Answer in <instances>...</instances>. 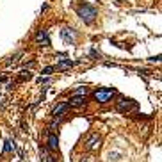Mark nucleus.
Wrapping results in <instances>:
<instances>
[{
	"label": "nucleus",
	"mask_w": 162,
	"mask_h": 162,
	"mask_svg": "<svg viewBox=\"0 0 162 162\" xmlns=\"http://www.w3.org/2000/svg\"><path fill=\"white\" fill-rule=\"evenodd\" d=\"M77 14L80 16V20L84 23H91L96 18L98 11H96V7L91 6V4H82V6L77 7Z\"/></svg>",
	"instance_id": "nucleus-1"
},
{
	"label": "nucleus",
	"mask_w": 162,
	"mask_h": 162,
	"mask_svg": "<svg viewBox=\"0 0 162 162\" xmlns=\"http://www.w3.org/2000/svg\"><path fill=\"white\" fill-rule=\"evenodd\" d=\"M114 95H116V91L114 89H111V87H102V89L95 91V95L93 96H95V100L98 102V103H107Z\"/></svg>",
	"instance_id": "nucleus-2"
},
{
	"label": "nucleus",
	"mask_w": 162,
	"mask_h": 162,
	"mask_svg": "<svg viewBox=\"0 0 162 162\" xmlns=\"http://www.w3.org/2000/svg\"><path fill=\"white\" fill-rule=\"evenodd\" d=\"M61 38L66 45H75V39H77V32L70 27H64L61 30Z\"/></svg>",
	"instance_id": "nucleus-3"
},
{
	"label": "nucleus",
	"mask_w": 162,
	"mask_h": 162,
	"mask_svg": "<svg viewBox=\"0 0 162 162\" xmlns=\"http://www.w3.org/2000/svg\"><path fill=\"white\" fill-rule=\"evenodd\" d=\"M100 135L98 134H91L89 137H87V141H86V150H89V151H93V150H98V146H100Z\"/></svg>",
	"instance_id": "nucleus-4"
},
{
	"label": "nucleus",
	"mask_w": 162,
	"mask_h": 162,
	"mask_svg": "<svg viewBox=\"0 0 162 162\" xmlns=\"http://www.w3.org/2000/svg\"><path fill=\"white\" fill-rule=\"evenodd\" d=\"M36 43H39V45H50V38H48V34H46V30H38V34H36Z\"/></svg>",
	"instance_id": "nucleus-5"
},
{
	"label": "nucleus",
	"mask_w": 162,
	"mask_h": 162,
	"mask_svg": "<svg viewBox=\"0 0 162 162\" xmlns=\"http://www.w3.org/2000/svg\"><path fill=\"white\" fill-rule=\"evenodd\" d=\"M130 107H135V102L134 100H127V98H121V100L118 102V109L121 112H127Z\"/></svg>",
	"instance_id": "nucleus-6"
},
{
	"label": "nucleus",
	"mask_w": 162,
	"mask_h": 162,
	"mask_svg": "<svg viewBox=\"0 0 162 162\" xmlns=\"http://www.w3.org/2000/svg\"><path fill=\"white\" fill-rule=\"evenodd\" d=\"M86 103V96H73L71 100H70V103L68 105H71V107H80V105H84Z\"/></svg>",
	"instance_id": "nucleus-7"
},
{
	"label": "nucleus",
	"mask_w": 162,
	"mask_h": 162,
	"mask_svg": "<svg viewBox=\"0 0 162 162\" xmlns=\"http://www.w3.org/2000/svg\"><path fill=\"white\" fill-rule=\"evenodd\" d=\"M66 109H68V103H66V102H61V103L54 109V116L61 118V114H64V112H66Z\"/></svg>",
	"instance_id": "nucleus-8"
},
{
	"label": "nucleus",
	"mask_w": 162,
	"mask_h": 162,
	"mask_svg": "<svg viewBox=\"0 0 162 162\" xmlns=\"http://www.w3.org/2000/svg\"><path fill=\"white\" fill-rule=\"evenodd\" d=\"M57 146H59V139H57V135L50 134V135H48V148H50V150H57Z\"/></svg>",
	"instance_id": "nucleus-9"
},
{
	"label": "nucleus",
	"mask_w": 162,
	"mask_h": 162,
	"mask_svg": "<svg viewBox=\"0 0 162 162\" xmlns=\"http://www.w3.org/2000/svg\"><path fill=\"white\" fill-rule=\"evenodd\" d=\"M39 155H41V162H54V159L48 155V151L45 148H39Z\"/></svg>",
	"instance_id": "nucleus-10"
},
{
	"label": "nucleus",
	"mask_w": 162,
	"mask_h": 162,
	"mask_svg": "<svg viewBox=\"0 0 162 162\" xmlns=\"http://www.w3.org/2000/svg\"><path fill=\"white\" fill-rule=\"evenodd\" d=\"M14 148H16V146H14V141H13V139H6V146H4V151H6V153H11Z\"/></svg>",
	"instance_id": "nucleus-11"
},
{
	"label": "nucleus",
	"mask_w": 162,
	"mask_h": 162,
	"mask_svg": "<svg viewBox=\"0 0 162 162\" xmlns=\"http://www.w3.org/2000/svg\"><path fill=\"white\" fill-rule=\"evenodd\" d=\"M75 62L73 61H70V59H66V61H61L59 64H57V70H66V68H70V66H73Z\"/></svg>",
	"instance_id": "nucleus-12"
},
{
	"label": "nucleus",
	"mask_w": 162,
	"mask_h": 162,
	"mask_svg": "<svg viewBox=\"0 0 162 162\" xmlns=\"http://www.w3.org/2000/svg\"><path fill=\"white\" fill-rule=\"evenodd\" d=\"M30 78H32V73L29 71V70H23V71L20 73V80H22V82L23 80H30Z\"/></svg>",
	"instance_id": "nucleus-13"
},
{
	"label": "nucleus",
	"mask_w": 162,
	"mask_h": 162,
	"mask_svg": "<svg viewBox=\"0 0 162 162\" xmlns=\"http://www.w3.org/2000/svg\"><path fill=\"white\" fill-rule=\"evenodd\" d=\"M73 95H75V96H86V95H87V87H78Z\"/></svg>",
	"instance_id": "nucleus-14"
},
{
	"label": "nucleus",
	"mask_w": 162,
	"mask_h": 162,
	"mask_svg": "<svg viewBox=\"0 0 162 162\" xmlns=\"http://www.w3.org/2000/svg\"><path fill=\"white\" fill-rule=\"evenodd\" d=\"M52 71H54V68H52V66H48V68H45V70H43V73H45V75H50Z\"/></svg>",
	"instance_id": "nucleus-15"
},
{
	"label": "nucleus",
	"mask_w": 162,
	"mask_h": 162,
	"mask_svg": "<svg viewBox=\"0 0 162 162\" xmlns=\"http://www.w3.org/2000/svg\"><path fill=\"white\" fill-rule=\"evenodd\" d=\"M38 82H39V84H46V82H48V78H46V77H39Z\"/></svg>",
	"instance_id": "nucleus-16"
},
{
	"label": "nucleus",
	"mask_w": 162,
	"mask_h": 162,
	"mask_svg": "<svg viewBox=\"0 0 162 162\" xmlns=\"http://www.w3.org/2000/svg\"><path fill=\"white\" fill-rule=\"evenodd\" d=\"M6 80H7V78L4 77V75H0V82H6Z\"/></svg>",
	"instance_id": "nucleus-17"
},
{
	"label": "nucleus",
	"mask_w": 162,
	"mask_h": 162,
	"mask_svg": "<svg viewBox=\"0 0 162 162\" xmlns=\"http://www.w3.org/2000/svg\"><path fill=\"white\" fill-rule=\"evenodd\" d=\"M116 2H118V4H119V2H121V0H116Z\"/></svg>",
	"instance_id": "nucleus-18"
}]
</instances>
